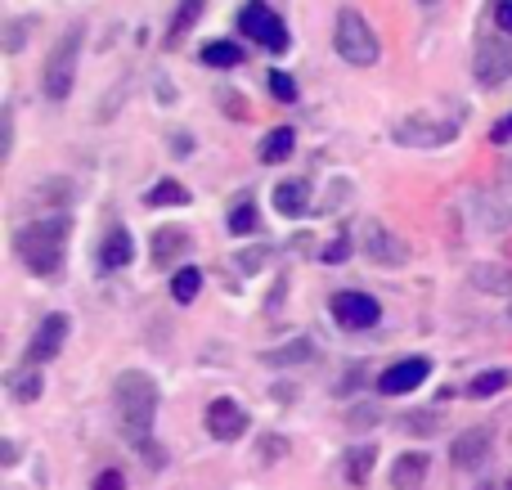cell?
<instances>
[{
	"mask_svg": "<svg viewBox=\"0 0 512 490\" xmlns=\"http://www.w3.org/2000/svg\"><path fill=\"white\" fill-rule=\"evenodd\" d=\"M27 27H32V23H27V18H18V23H5V50H9V54H18V50H23V41H27Z\"/></svg>",
	"mask_w": 512,
	"mask_h": 490,
	"instance_id": "obj_30",
	"label": "cell"
},
{
	"mask_svg": "<svg viewBox=\"0 0 512 490\" xmlns=\"http://www.w3.org/2000/svg\"><path fill=\"white\" fill-rule=\"evenodd\" d=\"M95 490H126V477L117 473V468H104V473L95 477Z\"/></svg>",
	"mask_w": 512,
	"mask_h": 490,
	"instance_id": "obj_31",
	"label": "cell"
},
{
	"mask_svg": "<svg viewBox=\"0 0 512 490\" xmlns=\"http://www.w3.org/2000/svg\"><path fill=\"white\" fill-rule=\"evenodd\" d=\"M41 369H14V374H9V396H14L18 405H32L36 396H41Z\"/></svg>",
	"mask_w": 512,
	"mask_h": 490,
	"instance_id": "obj_19",
	"label": "cell"
},
{
	"mask_svg": "<svg viewBox=\"0 0 512 490\" xmlns=\"http://www.w3.org/2000/svg\"><path fill=\"white\" fill-rule=\"evenodd\" d=\"M333 45H337V54H342L346 63H355V68H369V63H378V36H373L369 18H364L360 9H337Z\"/></svg>",
	"mask_w": 512,
	"mask_h": 490,
	"instance_id": "obj_4",
	"label": "cell"
},
{
	"mask_svg": "<svg viewBox=\"0 0 512 490\" xmlns=\"http://www.w3.org/2000/svg\"><path fill=\"white\" fill-rule=\"evenodd\" d=\"M185 248H189V234L180 230V225H162V230L153 234V261H158V266H171Z\"/></svg>",
	"mask_w": 512,
	"mask_h": 490,
	"instance_id": "obj_18",
	"label": "cell"
},
{
	"mask_svg": "<svg viewBox=\"0 0 512 490\" xmlns=\"http://www.w3.org/2000/svg\"><path fill=\"white\" fill-rule=\"evenodd\" d=\"M454 468H481L486 464V455H490V432L486 428H472V432H463L459 441H454Z\"/></svg>",
	"mask_w": 512,
	"mask_h": 490,
	"instance_id": "obj_14",
	"label": "cell"
},
{
	"mask_svg": "<svg viewBox=\"0 0 512 490\" xmlns=\"http://www.w3.org/2000/svg\"><path fill=\"white\" fill-rule=\"evenodd\" d=\"M427 374H432V365H427L423 356L396 360L391 369H382L378 392H382V396H405V392H414V387H423V383H427Z\"/></svg>",
	"mask_w": 512,
	"mask_h": 490,
	"instance_id": "obj_12",
	"label": "cell"
},
{
	"mask_svg": "<svg viewBox=\"0 0 512 490\" xmlns=\"http://www.w3.org/2000/svg\"><path fill=\"white\" fill-rule=\"evenodd\" d=\"M144 203H149V207H185L189 203V189L176 185V180H158V185L144 194Z\"/></svg>",
	"mask_w": 512,
	"mask_h": 490,
	"instance_id": "obj_23",
	"label": "cell"
},
{
	"mask_svg": "<svg viewBox=\"0 0 512 490\" xmlns=\"http://www.w3.org/2000/svg\"><path fill=\"white\" fill-rule=\"evenodd\" d=\"M373 459H378V446H373V441H364V446H351V450H346V459H342L346 486H364V482H369Z\"/></svg>",
	"mask_w": 512,
	"mask_h": 490,
	"instance_id": "obj_17",
	"label": "cell"
},
{
	"mask_svg": "<svg viewBox=\"0 0 512 490\" xmlns=\"http://www.w3.org/2000/svg\"><path fill=\"white\" fill-rule=\"evenodd\" d=\"M265 81H270V95H274V99H283V104H292V99H297V81H292L288 72H279V68H274Z\"/></svg>",
	"mask_w": 512,
	"mask_h": 490,
	"instance_id": "obj_29",
	"label": "cell"
},
{
	"mask_svg": "<svg viewBox=\"0 0 512 490\" xmlns=\"http://www.w3.org/2000/svg\"><path fill=\"white\" fill-rule=\"evenodd\" d=\"M81 36H86V27H81V23H72L68 32H63L59 41H54L50 59H45V72H41V90H45V99H54V104L72 95V77H77Z\"/></svg>",
	"mask_w": 512,
	"mask_h": 490,
	"instance_id": "obj_3",
	"label": "cell"
},
{
	"mask_svg": "<svg viewBox=\"0 0 512 490\" xmlns=\"http://www.w3.org/2000/svg\"><path fill=\"white\" fill-rule=\"evenodd\" d=\"M203 63H207V68H239L243 50L234 41H207L203 45Z\"/></svg>",
	"mask_w": 512,
	"mask_h": 490,
	"instance_id": "obj_22",
	"label": "cell"
},
{
	"mask_svg": "<svg viewBox=\"0 0 512 490\" xmlns=\"http://www.w3.org/2000/svg\"><path fill=\"white\" fill-rule=\"evenodd\" d=\"M207 0H180L176 14H171V27H167V45H180V36L189 32V27L198 23V14H203Z\"/></svg>",
	"mask_w": 512,
	"mask_h": 490,
	"instance_id": "obj_21",
	"label": "cell"
},
{
	"mask_svg": "<svg viewBox=\"0 0 512 490\" xmlns=\"http://www.w3.org/2000/svg\"><path fill=\"white\" fill-rule=\"evenodd\" d=\"M508 383H512V374H508V369H486V374H477V378H472V383H468V396H477V401H481V396H495V392H504Z\"/></svg>",
	"mask_w": 512,
	"mask_h": 490,
	"instance_id": "obj_25",
	"label": "cell"
},
{
	"mask_svg": "<svg viewBox=\"0 0 512 490\" xmlns=\"http://www.w3.org/2000/svg\"><path fill=\"white\" fill-rule=\"evenodd\" d=\"M508 490H512V482H508Z\"/></svg>",
	"mask_w": 512,
	"mask_h": 490,
	"instance_id": "obj_37",
	"label": "cell"
},
{
	"mask_svg": "<svg viewBox=\"0 0 512 490\" xmlns=\"http://www.w3.org/2000/svg\"><path fill=\"white\" fill-rule=\"evenodd\" d=\"M63 243H68V216L54 212V216H36V221L18 225L14 230V252L32 275L50 279L59 275L63 266Z\"/></svg>",
	"mask_w": 512,
	"mask_h": 490,
	"instance_id": "obj_2",
	"label": "cell"
},
{
	"mask_svg": "<svg viewBox=\"0 0 512 490\" xmlns=\"http://www.w3.org/2000/svg\"><path fill=\"white\" fill-rule=\"evenodd\" d=\"M459 135V122H441L432 113H409L391 126V140L405 144V149H441Z\"/></svg>",
	"mask_w": 512,
	"mask_h": 490,
	"instance_id": "obj_5",
	"label": "cell"
},
{
	"mask_svg": "<svg viewBox=\"0 0 512 490\" xmlns=\"http://www.w3.org/2000/svg\"><path fill=\"white\" fill-rule=\"evenodd\" d=\"M207 432H212V441H239L243 432H248V414H243L239 401H230V396H216L212 405H207Z\"/></svg>",
	"mask_w": 512,
	"mask_h": 490,
	"instance_id": "obj_11",
	"label": "cell"
},
{
	"mask_svg": "<svg viewBox=\"0 0 512 490\" xmlns=\"http://www.w3.org/2000/svg\"><path fill=\"white\" fill-rule=\"evenodd\" d=\"M274 207H279V216H306L310 185L306 180H283V185H274Z\"/></svg>",
	"mask_w": 512,
	"mask_h": 490,
	"instance_id": "obj_16",
	"label": "cell"
},
{
	"mask_svg": "<svg viewBox=\"0 0 512 490\" xmlns=\"http://www.w3.org/2000/svg\"><path fill=\"white\" fill-rule=\"evenodd\" d=\"M472 77H477L486 90L504 86L512 77V41H504V36H486V41L477 45V54H472Z\"/></svg>",
	"mask_w": 512,
	"mask_h": 490,
	"instance_id": "obj_7",
	"label": "cell"
},
{
	"mask_svg": "<svg viewBox=\"0 0 512 490\" xmlns=\"http://www.w3.org/2000/svg\"><path fill=\"white\" fill-rule=\"evenodd\" d=\"M68 329H72L68 315H59V311L45 315V320L36 324V338L27 342V351H23V365H27V369L50 365V360L63 351V338H68Z\"/></svg>",
	"mask_w": 512,
	"mask_h": 490,
	"instance_id": "obj_9",
	"label": "cell"
},
{
	"mask_svg": "<svg viewBox=\"0 0 512 490\" xmlns=\"http://www.w3.org/2000/svg\"><path fill=\"white\" fill-rule=\"evenodd\" d=\"M351 248H355V234H337V239L319 252V261H324V266H337V261L351 257Z\"/></svg>",
	"mask_w": 512,
	"mask_h": 490,
	"instance_id": "obj_28",
	"label": "cell"
},
{
	"mask_svg": "<svg viewBox=\"0 0 512 490\" xmlns=\"http://www.w3.org/2000/svg\"><path fill=\"white\" fill-rule=\"evenodd\" d=\"M261 266H265V248L243 252V257H239V270H243V275H256V270H261Z\"/></svg>",
	"mask_w": 512,
	"mask_h": 490,
	"instance_id": "obj_32",
	"label": "cell"
},
{
	"mask_svg": "<svg viewBox=\"0 0 512 490\" xmlns=\"http://www.w3.org/2000/svg\"><path fill=\"white\" fill-rule=\"evenodd\" d=\"M333 320L342 324V329L360 333L382 320V306H378V297H369V293H333Z\"/></svg>",
	"mask_w": 512,
	"mask_h": 490,
	"instance_id": "obj_10",
	"label": "cell"
},
{
	"mask_svg": "<svg viewBox=\"0 0 512 490\" xmlns=\"http://www.w3.org/2000/svg\"><path fill=\"white\" fill-rule=\"evenodd\" d=\"M198 288H203V275H198L194 266L176 270V279H171V297H176L180 306H185V302H194V297H198Z\"/></svg>",
	"mask_w": 512,
	"mask_h": 490,
	"instance_id": "obj_26",
	"label": "cell"
},
{
	"mask_svg": "<svg viewBox=\"0 0 512 490\" xmlns=\"http://www.w3.org/2000/svg\"><path fill=\"white\" fill-rule=\"evenodd\" d=\"M256 225H261V216H256V203H239L230 212V234H239V239L256 234Z\"/></svg>",
	"mask_w": 512,
	"mask_h": 490,
	"instance_id": "obj_27",
	"label": "cell"
},
{
	"mask_svg": "<svg viewBox=\"0 0 512 490\" xmlns=\"http://www.w3.org/2000/svg\"><path fill=\"white\" fill-rule=\"evenodd\" d=\"M113 410H117V428L131 441L135 450L149 446L153 419H158V383L144 369H126L113 383Z\"/></svg>",
	"mask_w": 512,
	"mask_h": 490,
	"instance_id": "obj_1",
	"label": "cell"
},
{
	"mask_svg": "<svg viewBox=\"0 0 512 490\" xmlns=\"http://www.w3.org/2000/svg\"><path fill=\"white\" fill-rule=\"evenodd\" d=\"M423 5H432V0H423Z\"/></svg>",
	"mask_w": 512,
	"mask_h": 490,
	"instance_id": "obj_36",
	"label": "cell"
},
{
	"mask_svg": "<svg viewBox=\"0 0 512 490\" xmlns=\"http://www.w3.org/2000/svg\"><path fill=\"white\" fill-rule=\"evenodd\" d=\"M432 473V459L427 455H400L396 459V468H391V486L396 490H423V477Z\"/></svg>",
	"mask_w": 512,
	"mask_h": 490,
	"instance_id": "obj_15",
	"label": "cell"
},
{
	"mask_svg": "<svg viewBox=\"0 0 512 490\" xmlns=\"http://www.w3.org/2000/svg\"><path fill=\"white\" fill-rule=\"evenodd\" d=\"M315 356V347H310L306 338H297L292 347H279V351H265V365H274V369H283V365H306V360Z\"/></svg>",
	"mask_w": 512,
	"mask_h": 490,
	"instance_id": "obj_24",
	"label": "cell"
},
{
	"mask_svg": "<svg viewBox=\"0 0 512 490\" xmlns=\"http://www.w3.org/2000/svg\"><path fill=\"white\" fill-rule=\"evenodd\" d=\"M490 140H495V144H504V140H512V117H508V122H499V126H495V131H490Z\"/></svg>",
	"mask_w": 512,
	"mask_h": 490,
	"instance_id": "obj_35",
	"label": "cell"
},
{
	"mask_svg": "<svg viewBox=\"0 0 512 490\" xmlns=\"http://www.w3.org/2000/svg\"><path fill=\"white\" fill-rule=\"evenodd\" d=\"M360 252L369 261H378V266H405L409 261V248H405V239H396V234L387 230L382 221H360Z\"/></svg>",
	"mask_w": 512,
	"mask_h": 490,
	"instance_id": "obj_8",
	"label": "cell"
},
{
	"mask_svg": "<svg viewBox=\"0 0 512 490\" xmlns=\"http://www.w3.org/2000/svg\"><path fill=\"white\" fill-rule=\"evenodd\" d=\"M436 423H441L436 414H423V419H405V428H414V432H432Z\"/></svg>",
	"mask_w": 512,
	"mask_h": 490,
	"instance_id": "obj_34",
	"label": "cell"
},
{
	"mask_svg": "<svg viewBox=\"0 0 512 490\" xmlns=\"http://www.w3.org/2000/svg\"><path fill=\"white\" fill-rule=\"evenodd\" d=\"M495 23L504 32H512V0H495Z\"/></svg>",
	"mask_w": 512,
	"mask_h": 490,
	"instance_id": "obj_33",
	"label": "cell"
},
{
	"mask_svg": "<svg viewBox=\"0 0 512 490\" xmlns=\"http://www.w3.org/2000/svg\"><path fill=\"white\" fill-rule=\"evenodd\" d=\"M135 261V243L126 234V225H108V234L99 239V266L104 270H122Z\"/></svg>",
	"mask_w": 512,
	"mask_h": 490,
	"instance_id": "obj_13",
	"label": "cell"
},
{
	"mask_svg": "<svg viewBox=\"0 0 512 490\" xmlns=\"http://www.w3.org/2000/svg\"><path fill=\"white\" fill-rule=\"evenodd\" d=\"M292 149H297V135H292V126H274V131L261 140V149H256V153H261V162H283Z\"/></svg>",
	"mask_w": 512,
	"mask_h": 490,
	"instance_id": "obj_20",
	"label": "cell"
},
{
	"mask_svg": "<svg viewBox=\"0 0 512 490\" xmlns=\"http://www.w3.org/2000/svg\"><path fill=\"white\" fill-rule=\"evenodd\" d=\"M239 27L252 36V45H261V50H270V54L288 50V27H283L279 9L261 5V0H248V5L239 9Z\"/></svg>",
	"mask_w": 512,
	"mask_h": 490,
	"instance_id": "obj_6",
	"label": "cell"
}]
</instances>
